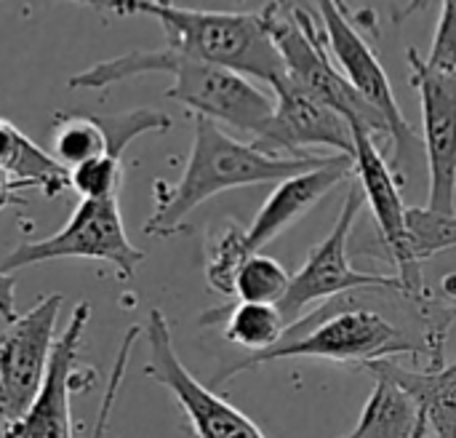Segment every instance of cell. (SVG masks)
<instances>
[{
  "instance_id": "obj_1",
  "label": "cell",
  "mask_w": 456,
  "mask_h": 438,
  "mask_svg": "<svg viewBox=\"0 0 456 438\" xmlns=\"http://www.w3.org/2000/svg\"><path fill=\"white\" fill-rule=\"evenodd\" d=\"M329 158L331 155H275L256 145L238 142L214 120L195 115V139L184 174L176 185L155 182V211L142 230L152 238H171L208 198L235 187L283 182L321 169Z\"/></svg>"
},
{
  "instance_id": "obj_2",
  "label": "cell",
  "mask_w": 456,
  "mask_h": 438,
  "mask_svg": "<svg viewBox=\"0 0 456 438\" xmlns=\"http://www.w3.org/2000/svg\"><path fill=\"white\" fill-rule=\"evenodd\" d=\"M144 72H168L174 75V86L166 91L168 99L184 104L192 110L198 118L227 123L238 131L254 134L256 139L265 134L273 112H275V99L265 94L259 86H254L248 78L203 64L195 59H184L174 51L163 48H136L104 62L91 64L88 70H80L67 80L69 88H110L120 80L144 75Z\"/></svg>"
},
{
  "instance_id": "obj_3",
  "label": "cell",
  "mask_w": 456,
  "mask_h": 438,
  "mask_svg": "<svg viewBox=\"0 0 456 438\" xmlns=\"http://www.w3.org/2000/svg\"><path fill=\"white\" fill-rule=\"evenodd\" d=\"M107 5L120 13H144L158 19L166 35V48L184 59L224 67L267 86L286 75L262 11H198L155 0Z\"/></svg>"
},
{
  "instance_id": "obj_4",
  "label": "cell",
  "mask_w": 456,
  "mask_h": 438,
  "mask_svg": "<svg viewBox=\"0 0 456 438\" xmlns=\"http://www.w3.org/2000/svg\"><path fill=\"white\" fill-rule=\"evenodd\" d=\"M262 13L273 35V43L283 59L286 75L294 83H299L318 102L339 112L350 123V128L361 126L374 139H390L387 123L358 96V91L350 86L342 70H337V64L331 62L323 21L318 24L302 3H267Z\"/></svg>"
},
{
  "instance_id": "obj_5",
  "label": "cell",
  "mask_w": 456,
  "mask_h": 438,
  "mask_svg": "<svg viewBox=\"0 0 456 438\" xmlns=\"http://www.w3.org/2000/svg\"><path fill=\"white\" fill-rule=\"evenodd\" d=\"M414 353V345L403 337L398 326H393L382 313L369 308H350L337 310L329 318H323L313 332L305 337L281 343L265 353H254L251 359L235 364L230 372L219 375L214 385L227 383L238 377L240 372H248L254 367L278 361V359H326V361H342V364H379L393 361L395 356Z\"/></svg>"
},
{
  "instance_id": "obj_6",
  "label": "cell",
  "mask_w": 456,
  "mask_h": 438,
  "mask_svg": "<svg viewBox=\"0 0 456 438\" xmlns=\"http://www.w3.org/2000/svg\"><path fill=\"white\" fill-rule=\"evenodd\" d=\"M51 260H96L118 270L120 278H134L136 268L144 262V252L136 249L126 233L118 198L107 201H80L67 219V225L43 238L16 246L0 265L3 273L13 276L19 268L51 262Z\"/></svg>"
},
{
  "instance_id": "obj_7",
  "label": "cell",
  "mask_w": 456,
  "mask_h": 438,
  "mask_svg": "<svg viewBox=\"0 0 456 438\" xmlns=\"http://www.w3.org/2000/svg\"><path fill=\"white\" fill-rule=\"evenodd\" d=\"M315 5L323 19L329 54L337 59L342 75L350 80V86L358 91V96L387 123L390 139L395 147V163L403 166V163L414 161L417 155H422V150H425L422 136L414 134L411 123L406 120L403 110L393 94V86H390V78H387L382 62L371 51V45L358 35L353 21L345 16L342 3L323 0Z\"/></svg>"
},
{
  "instance_id": "obj_8",
  "label": "cell",
  "mask_w": 456,
  "mask_h": 438,
  "mask_svg": "<svg viewBox=\"0 0 456 438\" xmlns=\"http://www.w3.org/2000/svg\"><path fill=\"white\" fill-rule=\"evenodd\" d=\"M61 305L48 294L0 332V428L21 420L45 383Z\"/></svg>"
},
{
  "instance_id": "obj_9",
  "label": "cell",
  "mask_w": 456,
  "mask_h": 438,
  "mask_svg": "<svg viewBox=\"0 0 456 438\" xmlns=\"http://www.w3.org/2000/svg\"><path fill=\"white\" fill-rule=\"evenodd\" d=\"M144 337L150 348L144 375L171 391V396L182 404L195 438H267L254 420H248L240 409L216 396L211 388L200 385L187 372V367L174 351L171 326L158 308H152L147 316Z\"/></svg>"
},
{
  "instance_id": "obj_10",
  "label": "cell",
  "mask_w": 456,
  "mask_h": 438,
  "mask_svg": "<svg viewBox=\"0 0 456 438\" xmlns=\"http://www.w3.org/2000/svg\"><path fill=\"white\" fill-rule=\"evenodd\" d=\"M366 206V195L358 182L350 185V193L342 203V211L331 227V233L310 252L302 270L291 278L286 300L278 305L286 324L297 321L305 308H310L318 300H331L342 292L358 289V286H401L395 276H379V273H363L350 265L347 246L350 233L358 219V214Z\"/></svg>"
},
{
  "instance_id": "obj_11",
  "label": "cell",
  "mask_w": 456,
  "mask_h": 438,
  "mask_svg": "<svg viewBox=\"0 0 456 438\" xmlns=\"http://www.w3.org/2000/svg\"><path fill=\"white\" fill-rule=\"evenodd\" d=\"M411 86L422 102V145L430 171L428 209L454 214L456 198V72L433 67L417 48L406 51Z\"/></svg>"
},
{
  "instance_id": "obj_12",
  "label": "cell",
  "mask_w": 456,
  "mask_h": 438,
  "mask_svg": "<svg viewBox=\"0 0 456 438\" xmlns=\"http://www.w3.org/2000/svg\"><path fill=\"white\" fill-rule=\"evenodd\" d=\"M270 88L275 112L256 139V147L275 155H281V150L286 155H305V147H329L337 150V155L355 158L353 128L339 112L318 102L289 75H281Z\"/></svg>"
},
{
  "instance_id": "obj_13",
  "label": "cell",
  "mask_w": 456,
  "mask_h": 438,
  "mask_svg": "<svg viewBox=\"0 0 456 438\" xmlns=\"http://www.w3.org/2000/svg\"><path fill=\"white\" fill-rule=\"evenodd\" d=\"M353 136H355L358 185L366 195V203L374 211V222L382 236V244L387 246V252L398 268L401 289L414 292L422 284V278H419V268L414 265L411 252H409V236H406V211L409 209L401 198L398 179H395L393 169L387 166L382 150L377 147V139L366 128L353 126Z\"/></svg>"
},
{
  "instance_id": "obj_14",
  "label": "cell",
  "mask_w": 456,
  "mask_h": 438,
  "mask_svg": "<svg viewBox=\"0 0 456 438\" xmlns=\"http://www.w3.org/2000/svg\"><path fill=\"white\" fill-rule=\"evenodd\" d=\"M88 318H91V305L77 302L69 316V324L64 326L61 337L53 345L48 375L35 404L27 409L21 420L5 426L0 438H72L69 399L77 385L75 361H77V351H80V340H83Z\"/></svg>"
},
{
  "instance_id": "obj_15",
  "label": "cell",
  "mask_w": 456,
  "mask_h": 438,
  "mask_svg": "<svg viewBox=\"0 0 456 438\" xmlns=\"http://www.w3.org/2000/svg\"><path fill=\"white\" fill-rule=\"evenodd\" d=\"M355 171V158L331 155L321 169L305 171L299 177L278 182L265 206L256 211L251 227L246 230L248 254H259L267 244H273L281 233L297 225L307 211H313L337 185H342Z\"/></svg>"
},
{
  "instance_id": "obj_16",
  "label": "cell",
  "mask_w": 456,
  "mask_h": 438,
  "mask_svg": "<svg viewBox=\"0 0 456 438\" xmlns=\"http://www.w3.org/2000/svg\"><path fill=\"white\" fill-rule=\"evenodd\" d=\"M366 369L377 377L393 380L414 399L428 423V434L433 431L438 438H456V361L433 372H414L395 361H379Z\"/></svg>"
},
{
  "instance_id": "obj_17",
  "label": "cell",
  "mask_w": 456,
  "mask_h": 438,
  "mask_svg": "<svg viewBox=\"0 0 456 438\" xmlns=\"http://www.w3.org/2000/svg\"><path fill=\"white\" fill-rule=\"evenodd\" d=\"M0 174H5L24 195L40 193L56 198L69 187V174L51 153L37 147L13 123L0 118Z\"/></svg>"
},
{
  "instance_id": "obj_18",
  "label": "cell",
  "mask_w": 456,
  "mask_h": 438,
  "mask_svg": "<svg viewBox=\"0 0 456 438\" xmlns=\"http://www.w3.org/2000/svg\"><path fill=\"white\" fill-rule=\"evenodd\" d=\"M419 420L422 415L414 399L393 380L377 377V385L361 412L355 431L345 438H414Z\"/></svg>"
},
{
  "instance_id": "obj_19",
  "label": "cell",
  "mask_w": 456,
  "mask_h": 438,
  "mask_svg": "<svg viewBox=\"0 0 456 438\" xmlns=\"http://www.w3.org/2000/svg\"><path fill=\"white\" fill-rule=\"evenodd\" d=\"M53 158L61 169L75 171L110 150L102 118L83 112H59L53 118Z\"/></svg>"
},
{
  "instance_id": "obj_20",
  "label": "cell",
  "mask_w": 456,
  "mask_h": 438,
  "mask_svg": "<svg viewBox=\"0 0 456 438\" xmlns=\"http://www.w3.org/2000/svg\"><path fill=\"white\" fill-rule=\"evenodd\" d=\"M286 321L275 305H248L238 302L224 321V337L246 351L265 353L283 343Z\"/></svg>"
},
{
  "instance_id": "obj_21",
  "label": "cell",
  "mask_w": 456,
  "mask_h": 438,
  "mask_svg": "<svg viewBox=\"0 0 456 438\" xmlns=\"http://www.w3.org/2000/svg\"><path fill=\"white\" fill-rule=\"evenodd\" d=\"M291 276L286 268L265 254H251L235 278V297L248 305H281L289 294Z\"/></svg>"
},
{
  "instance_id": "obj_22",
  "label": "cell",
  "mask_w": 456,
  "mask_h": 438,
  "mask_svg": "<svg viewBox=\"0 0 456 438\" xmlns=\"http://www.w3.org/2000/svg\"><path fill=\"white\" fill-rule=\"evenodd\" d=\"M406 236L409 252L417 268L433 254L456 249V214H441L433 209H409L406 211Z\"/></svg>"
},
{
  "instance_id": "obj_23",
  "label": "cell",
  "mask_w": 456,
  "mask_h": 438,
  "mask_svg": "<svg viewBox=\"0 0 456 438\" xmlns=\"http://www.w3.org/2000/svg\"><path fill=\"white\" fill-rule=\"evenodd\" d=\"M248 257L251 254L246 249V230L230 222L208 246V260H206L208 289L224 297H235V278Z\"/></svg>"
},
{
  "instance_id": "obj_24",
  "label": "cell",
  "mask_w": 456,
  "mask_h": 438,
  "mask_svg": "<svg viewBox=\"0 0 456 438\" xmlns=\"http://www.w3.org/2000/svg\"><path fill=\"white\" fill-rule=\"evenodd\" d=\"M139 337H142V326L134 324L126 332V337H123V343L118 348V356H115V364H112V372H110V380L104 385V396H102V404H99V417H96V426H94L91 438H104V434H107V426H110V417H112V409H115V401H118L126 369H128V359H131L134 345H136Z\"/></svg>"
},
{
  "instance_id": "obj_25",
  "label": "cell",
  "mask_w": 456,
  "mask_h": 438,
  "mask_svg": "<svg viewBox=\"0 0 456 438\" xmlns=\"http://www.w3.org/2000/svg\"><path fill=\"white\" fill-rule=\"evenodd\" d=\"M428 62L438 70L456 72V0H446L441 5V19Z\"/></svg>"
},
{
  "instance_id": "obj_26",
  "label": "cell",
  "mask_w": 456,
  "mask_h": 438,
  "mask_svg": "<svg viewBox=\"0 0 456 438\" xmlns=\"http://www.w3.org/2000/svg\"><path fill=\"white\" fill-rule=\"evenodd\" d=\"M0 318L11 324L16 318V278L0 270Z\"/></svg>"
},
{
  "instance_id": "obj_27",
  "label": "cell",
  "mask_w": 456,
  "mask_h": 438,
  "mask_svg": "<svg viewBox=\"0 0 456 438\" xmlns=\"http://www.w3.org/2000/svg\"><path fill=\"white\" fill-rule=\"evenodd\" d=\"M21 201H27L24 193H21L5 174H0V211H3L5 206H11V203H21Z\"/></svg>"
},
{
  "instance_id": "obj_28",
  "label": "cell",
  "mask_w": 456,
  "mask_h": 438,
  "mask_svg": "<svg viewBox=\"0 0 456 438\" xmlns=\"http://www.w3.org/2000/svg\"><path fill=\"white\" fill-rule=\"evenodd\" d=\"M419 415H422V412H419ZM414 438H428V423H425V417L419 420V428H417Z\"/></svg>"
}]
</instances>
